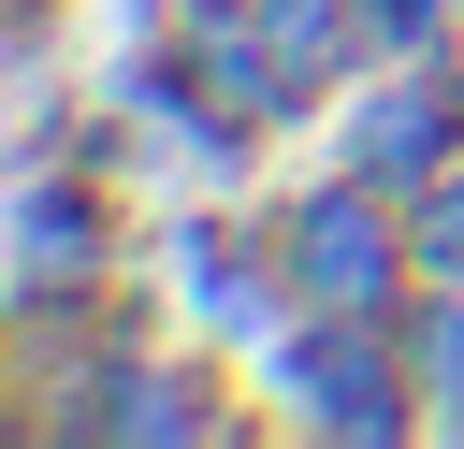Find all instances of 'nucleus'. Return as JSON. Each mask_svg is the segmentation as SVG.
Here are the masks:
<instances>
[{"label": "nucleus", "instance_id": "f257e3e1", "mask_svg": "<svg viewBox=\"0 0 464 449\" xmlns=\"http://www.w3.org/2000/svg\"><path fill=\"white\" fill-rule=\"evenodd\" d=\"M406 261L420 246H392V217L362 188H304V217H290V304L304 319H392Z\"/></svg>", "mask_w": 464, "mask_h": 449}, {"label": "nucleus", "instance_id": "f03ea898", "mask_svg": "<svg viewBox=\"0 0 464 449\" xmlns=\"http://www.w3.org/2000/svg\"><path fill=\"white\" fill-rule=\"evenodd\" d=\"M290 406L319 420V435H406V391H392V348H377V319H319L290 362Z\"/></svg>", "mask_w": 464, "mask_h": 449}, {"label": "nucleus", "instance_id": "7ed1b4c3", "mask_svg": "<svg viewBox=\"0 0 464 449\" xmlns=\"http://www.w3.org/2000/svg\"><path fill=\"white\" fill-rule=\"evenodd\" d=\"M450 145H464V72H406V87H377L362 130H348L362 174H435Z\"/></svg>", "mask_w": 464, "mask_h": 449}, {"label": "nucleus", "instance_id": "20e7f679", "mask_svg": "<svg viewBox=\"0 0 464 449\" xmlns=\"http://www.w3.org/2000/svg\"><path fill=\"white\" fill-rule=\"evenodd\" d=\"M102 246H116V232H102V203H87V188H58V174L29 159V188H14V261H29V304H44V290H72Z\"/></svg>", "mask_w": 464, "mask_h": 449}, {"label": "nucleus", "instance_id": "39448f33", "mask_svg": "<svg viewBox=\"0 0 464 449\" xmlns=\"http://www.w3.org/2000/svg\"><path fill=\"white\" fill-rule=\"evenodd\" d=\"M102 435H218V391H188V362H160L145 391L102 406Z\"/></svg>", "mask_w": 464, "mask_h": 449}, {"label": "nucleus", "instance_id": "423d86ee", "mask_svg": "<svg viewBox=\"0 0 464 449\" xmlns=\"http://www.w3.org/2000/svg\"><path fill=\"white\" fill-rule=\"evenodd\" d=\"M420 261H435V275H450V290H464V174H450V188H435V217H420Z\"/></svg>", "mask_w": 464, "mask_h": 449}]
</instances>
